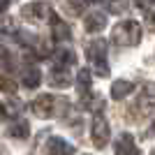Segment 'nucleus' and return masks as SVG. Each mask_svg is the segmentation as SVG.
<instances>
[{"instance_id":"5701e85b","label":"nucleus","mask_w":155,"mask_h":155,"mask_svg":"<svg viewBox=\"0 0 155 155\" xmlns=\"http://www.w3.org/2000/svg\"><path fill=\"white\" fill-rule=\"evenodd\" d=\"M7 7H9V0H0V14H2V12H5V9H7Z\"/></svg>"},{"instance_id":"6ab92c4d","label":"nucleus","mask_w":155,"mask_h":155,"mask_svg":"<svg viewBox=\"0 0 155 155\" xmlns=\"http://www.w3.org/2000/svg\"><path fill=\"white\" fill-rule=\"evenodd\" d=\"M7 114H9V116H16V114H19V104L16 102H12V104H7Z\"/></svg>"},{"instance_id":"4468645a","label":"nucleus","mask_w":155,"mask_h":155,"mask_svg":"<svg viewBox=\"0 0 155 155\" xmlns=\"http://www.w3.org/2000/svg\"><path fill=\"white\" fill-rule=\"evenodd\" d=\"M51 84L53 86H60V88H67V86L72 84V79H70V74L60 67V70H56L53 72V77H51Z\"/></svg>"},{"instance_id":"f257e3e1","label":"nucleus","mask_w":155,"mask_h":155,"mask_svg":"<svg viewBox=\"0 0 155 155\" xmlns=\"http://www.w3.org/2000/svg\"><path fill=\"white\" fill-rule=\"evenodd\" d=\"M111 42L116 46H134L141 42V26L137 21H120L114 32H111Z\"/></svg>"},{"instance_id":"1a4fd4ad","label":"nucleus","mask_w":155,"mask_h":155,"mask_svg":"<svg viewBox=\"0 0 155 155\" xmlns=\"http://www.w3.org/2000/svg\"><path fill=\"white\" fill-rule=\"evenodd\" d=\"M153 104H155V84H148L146 88H141V95H139L137 107H141V114H146Z\"/></svg>"},{"instance_id":"7ed1b4c3","label":"nucleus","mask_w":155,"mask_h":155,"mask_svg":"<svg viewBox=\"0 0 155 155\" xmlns=\"http://www.w3.org/2000/svg\"><path fill=\"white\" fill-rule=\"evenodd\" d=\"M21 14H23V19L32 21V23H42V21L51 19V7L46 5V2H30V5H26L23 9H21Z\"/></svg>"},{"instance_id":"f03ea898","label":"nucleus","mask_w":155,"mask_h":155,"mask_svg":"<svg viewBox=\"0 0 155 155\" xmlns=\"http://www.w3.org/2000/svg\"><path fill=\"white\" fill-rule=\"evenodd\" d=\"M88 58L95 65V72L100 77H109V65H107V42L104 39H95L88 46Z\"/></svg>"},{"instance_id":"a878e982","label":"nucleus","mask_w":155,"mask_h":155,"mask_svg":"<svg viewBox=\"0 0 155 155\" xmlns=\"http://www.w3.org/2000/svg\"><path fill=\"white\" fill-rule=\"evenodd\" d=\"M88 2H97V0H88Z\"/></svg>"},{"instance_id":"4be33fe9","label":"nucleus","mask_w":155,"mask_h":155,"mask_svg":"<svg viewBox=\"0 0 155 155\" xmlns=\"http://www.w3.org/2000/svg\"><path fill=\"white\" fill-rule=\"evenodd\" d=\"M139 7H148V5H155V0H137Z\"/></svg>"},{"instance_id":"bb28decb","label":"nucleus","mask_w":155,"mask_h":155,"mask_svg":"<svg viewBox=\"0 0 155 155\" xmlns=\"http://www.w3.org/2000/svg\"><path fill=\"white\" fill-rule=\"evenodd\" d=\"M86 155H88V153H86Z\"/></svg>"},{"instance_id":"39448f33","label":"nucleus","mask_w":155,"mask_h":155,"mask_svg":"<svg viewBox=\"0 0 155 155\" xmlns=\"http://www.w3.org/2000/svg\"><path fill=\"white\" fill-rule=\"evenodd\" d=\"M58 102L53 95H39V97H35V102H32V114L37 118H49V116H53L56 114V107L53 104Z\"/></svg>"},{"instance_id":"0eeeda50","label":"nucleus","mask_w":155,"mask_h":155,"mask_svg":"<svg viewBox=\"0 0 155 155\" xmlns=\"http://www.w3.org/2000/svg\"><path fill=\"white\" fill-rule=\"evenodd\" d=\"M114 148H116V155H139V150L134 146V137L130 134V132H123V134L118 137Z\"/></svg>"},{"instance_id":"6e6552de","label":"nucleus","mask_w":155,"mask_h":155,"mask_svg":"<svg viewBox=\"0 0 155 155\" xmlns=\"http://www.w3.org/2000/svg\"><path fill=\"white\" fill-rule=\"evenodd\" d=\"M51 30H53V37H56V39H63V42H67V39L72 37L67 23L60 19L58 14H51Z\"/></svg>"},{"instance_id":"393cba45","label":"nucleus","mask_w":155,"mask_h":155,"mask_svg":"<svg viewBox=\"0 0 155 155\" xmlns=\"http://www.w3.org/2000/svg\"><path fill=\"white\" fill-rule=\"evenodd\" d=\"M150 132H153V134H155V120H153V127H150Z\"/></svg>"},{"instance_id":"20e7f679","label":"nucleus","mask_w":155,"mask_h":155,"mask_svg":"<svg viewBox=\"0 0 155 155\" xmlns=\"http://www.w3.org/2000/svg\"><path fill=\"white\" fill-rule=\"evenodd\" d=\"M109 123H107V118L102 114H97L95 120H93V143H95L97 148H104L107 143H109Z\"/></svg>"},{"instance_id":"f3484780","label":"nucleus","mask_w":155,"mask_h":155,"mask_svg":"<svg viewBox=\"0 0 155 155\" xmlns=\"http://www.w3.org/2000/svg\"><path fill=\"white\" fill-rule=\"evenodd\" d=\"M14 32H19L16 28H14V21L7 19L5 23H0V37H16Z\"/></svg>"},{"instance_id":"b1692460","label":"nucleus","mask_w":155,"mask_h":155,"mask_svg":"<svg viewBox=\"0 0 155 155\" xmlns=\"http://www.w3.org/2000/svg\"><path fill=\"white\" fill-rule=\"evenodd\" d=\"M2 114H5V107H2V104H0V118H2Z\"/></svg>"},{"instance_id":"ddd939ff","label":"nucleus","mask_w":155,"mask_h":155,"mask_svg":"<svg viewBox=\"0 0 155 155\" xmlns=\"http://www.w3.org/2000/svg\"><path fill=\"white\" fill-rule=\"evenodd\" d=\"M39 81H42V74H39V70H35V67H28V70H23V86H26V88H37Z\"/></svg>"},{"instance_id":"412c9836","label":"nucleus","mask_w":155,"mask_h":155,"mask_svg":"<svg viewBox=\"0 0 155 155\" xmlns=\"http://www.w3.org/2000/svg\"><path fill=\"white\" fill-rule=\"evenodd\" d=\"M146 23H148V28L155 32V12H150L148 16H146Z\"/></svg>"},{"instance_id":"dca6fc26","label":"nucleus","mask_w":155,"mask_h":155,"mask_svg":"<svg viewBox=\"0 0 155 155\" xmlns=\"http://www.w3.org/2000/svg\"><path fill=\"white\" fill-rule=\"evenodd\" d=\"M0 91H2V93H9V95H14V91H16V84H14L9 77H5L2 72H0Z\"/></svg>"},{"instance_id":"f8f14e48","label":"nucleus","mask_w":155,"mask_h":155,"mask_svg":"<svg viewBox=\"0 0 155 155\" xmlns=\"http://www.w3.org/2000/svg\"><path fill=\"white\" fill-rule=\"evenodd\" d=\"M7 134L14 137V139H28L30 137V127H28V123L23 120V123H14L7 127Z\"/></svg>"},{"instance_id":"a211bd4d","label":"nucleus","mask_w":155,"mask_h":155,"mask_svg":"<svg viewBox=\"0 0 155 155\" xmlns=\"http://www.w3.org/2000/svg\"><path fill=\"white\" fill-rule=\"evenodd\" d=\"M111 12H125V9H127V2H125V0H111Z\"/></svg>"},{"instance_id":"2eb2a0df","label":"nucleus","mask_w":155,"mask_h":155,"mask_svg":"<svg viewBox=\"0 0 155 155\" xmlns=\"http://www.w3.org/2000/svg\"><path fill=\"white\" fill-rule=\"evenodd\" d=\"M74 60H77V56H74L72 51H67V49H60V51L56 53V63H58L60 67L67 65V63H74Z\"/></svg>"},{"instance_id":"9d476101","label":"nucleus","mask_w":155,"mask_h":155,"mask_svg":"<svg viewBox=\"0 0 155 155\" xmlns=\"http://www.w3.org/2000/svg\"><path fill=\"white\" fill-rule=\"evenodd\" d=\"M84 26H86V30H88V32H100L104 26H107V14H100V12L88 14L86 21H84Z\"/></svg>"},{"instance_id":"aec40b11","label":"nucleus","mask_w":155,"mask_h":155,"mask_svg":"<svg viewBox=\"0 0 155 155\" xmlns=\"http://www.w3.org/2000/svg\"><path fill=\"white\" fill-rule=\"evenodd\" d=\"M86 2H88V0H70V5L74 7L77 12H79V9H84V7H86Z\"/></svg>"},{"instance_id":"9b49d317","label":"nucleus","mask_w":155,"mask_h":155,"mask_svg":"<svg viewBox=\"0 0 155 155\" xmlns=\"http://www.w3.org/2000/svg\"><path fill=\"white\" fill-rule=\"evenodd\" d=\"M132 91H134V84L120 79V81H116V84L111 86V97H114V100H123V97H127Z\"/></svg>"},{"instance_id":"423d86ee","label":"nucleus","mask_w":155,"mask_h":155,"mask_svg":"<svg viewBox=\"0 0 155 155\" xmlns=\"http://www.w3.org/2000/svg\"><path fill=\"white\" fill-rule=\"evenodd\" d=\"M44 150L49 155H72V153H74V146H72L70 141L60 139V137H49Z\"/></svg>"}]
</instances>
